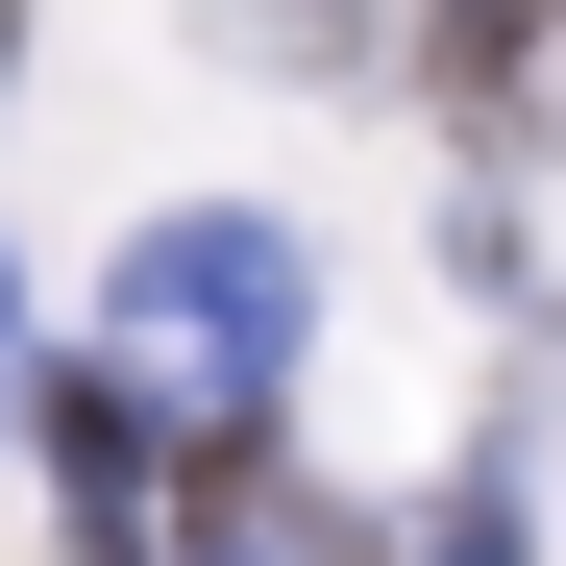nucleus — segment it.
<instances>
[{"label":"nucleus","mask_w":566,"mask_h":566,"mask_svg":"<svg viewBox=\"0 0 566 566\" xmlns=\"http://www.w3.org/2000/svg\"><path fill=\"white\" fill-rule=\"evenodd\" d=\"M148 493H172V443H148V369H74V395H50V517L124 566V542H148Z\"/></svg>","instance_id":"3"},{"label":"nucleus","mask_w":566,"mask_h":566,"mask_svg":"<svg viewBox=\"0 0 566 566\" xmlns=\"http://www.w3.org/2000/svg\"><path fill=\"white\" fill-rule=\"evenodd\" d=\"M0 369H25V271H0Z\"/></svg>","instance_id":"4"},{"label":"nucleus","mask_w":566,"mask_h":566,"mask_svg":"<svg viewBox=\"0 0 566 566\" xmlns=\"http://www.w3.org/2000/svg\"><path fill=\"white\" fill-rule=\"evenodd\" d=\"M419 50L493 148H566V0H419Z\"/></svg>","instance_id":"2"},{"label":"nucleus","mask_w":566,"mask_h":566,"mask_svg":"<svg viewBox=\"0 0 566 566\" xmlns=\"http://www.w3.org/2000/svg\"><path fill=\"white\" fill-rule=\"evenodd\" d=\"M0 50H25V0H0Z\"/></svg>","instance_id":"5"},{"label":"nucleus","mask_w":566,"mask_h":566,"mask_svg":"<svg viewBox=\"0 0 566 566\" xmlns=\"http://www.w3.org/2000/svg\"><path fill=\"white\" fill-rule=\"evenodd\" d=\"M296 321H321V247L247 222V198L148 222L99 271V369H148V395H198V419H271V395H296Z\"/></svg>","instance_id":"1"}]
</instances>
